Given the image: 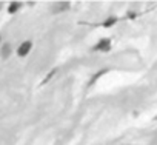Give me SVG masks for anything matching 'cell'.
I'll use <instances>...</instances> for the list:
<instances>
[{"label": "cell", "mask_w": 157, "mask_h": 145, "mask_svg": "<svg viewBox=\"0 0 157 145\" xmlns=\"http://www.w3.org/2000/svg\"><path fill=\"white\" fill-rule=\"evenodd\" d=\"M29 48H31V42H26V43H22V46L19 48V56H26L28 54V51H29Z\"/></svg>", "instance_id": "1"}]
</instances>
